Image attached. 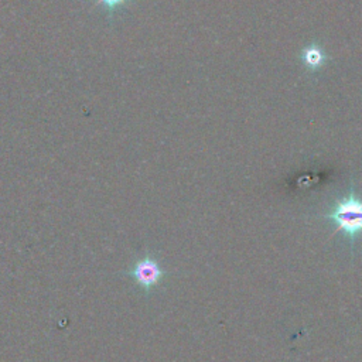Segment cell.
<instances>
[{
  "mask_svg": "<svg viewBox=\"0 0 362 362\" xmlns=\"http://www.w3.org/2000/svg\"><path fill=\"white\" fill-rule=\"evenodd\" d=\"M337 223V232H345L351 239V246H354L355 238L362 232V201L355 195L354 188H351L349 195L337 202L329 214L324 215Z\"/></svg>",
  "mask_w": 362,
  "mask_h": 362,
  "instance_id": "6da1fadb",
  "label": "cell"
},
{
  "mask_svg": "<svg viewBox=\"0 0 362 362\" xmlns=\"http://www.w3.org/2000/svg\"><path fill=\"white\" fill-rule=\"evenodd\" d=\"M129 274L137 281L139 286H141L146 291H150L151 287L157 286L163 277L165 276L164 270L160 267V264L150 256H146L144 259L139 260Z\"/></svg>",
  "mask_w": 362,
  "mask_h": 362,
  "instance_id": "7a4b0ae2",
  "label": "cell"
},
{
  "mask_svg": "<svg viewBox=\"0 0 362 362\" xmlns=\"http://www.w3.org/2000/svg\"><path fill=\"white\" fill-rule=\"evenodd\" d=\"M301 58H303V62L305 64V66H308L311 71L321 68L322 64L325 62L324 51L315 44H311L305 49H303Z\"/></svg>",
  "mask_w": 362,
  "mask_h": 362,
  "instance_id": "3957f363",
  "label": "cell"
},
{
  "mask_svg": "<svg viewBox=\"0 0 362 362\" xmlns=\"http://www.w3.org/2000/svg\"><path fill=\"white\" fill-rule=\"evenodd\" d=\"M100 3H103L107 8H115L117 6H120L122 3H124L126 0H99Z\"/></svg>",
  "mask_w": 362,
  "mask_h": 362,
  "instance_id": "277c9868",
  "label": "cell"
}]
</instances>
